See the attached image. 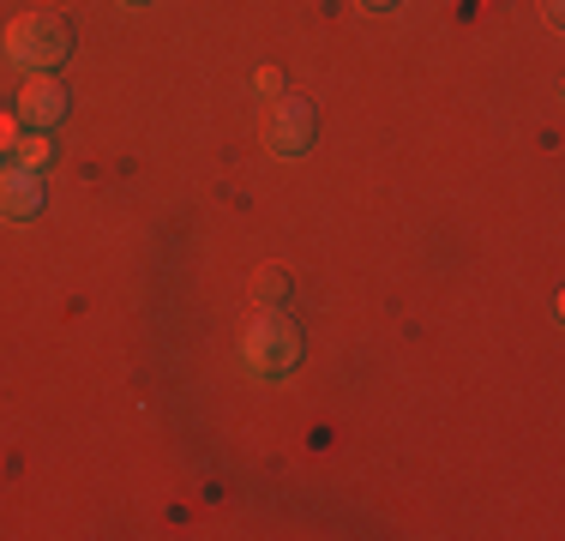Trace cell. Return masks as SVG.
Here are the masks:
<instances>
[{
  "label": "cell",
  "instance_id": "1",
  "mask_svg": "<svg viewBox=\"0 0 565 541\" xmlns=\"http://www.w3.org/2000/svg\"><path fill=\"white\" fill-rule=\"evenodd\" d=\"M301 325L289 319V307H265L259 319L241 331V368H247L259 385H277L301 368Z\"/></svg>",
  "mask_w": 565,
  "mask_h": 541
},
{
  "label": "cell",
  "instance_id": "2",
  "mask_svg": "<svg viewBox=\"0 0 565 541\" xmlns=\"http://www.w3.org/2000/svg\"><path fill=\"white\" fill-rule=\"evenodd\" d=\"M0 54L24 73H55V66L73 54V24L61 12H19L0 36Z\"/></svg>",
  "mask_w": 565,
  "mask_h": 541
},
{
  "label": "cell",
  "instance_id": "3",
  "mask_svg": "<svg viewBox=\"0 0 565 541\" xmlns=\"http://www.w3.org/2000/svg\"><path fill=\"white\" fill-rule=\"evenodd\" d=\"M313 103L307 97H277V108H271V120H265V145H271V157H307L313 151Z\"/></svg>",
  "mask_w": 565,
  "mask_h": 541
},
{
  "label": "cell",
  "instance_id": "4",
  "mask_svg": "<svg viewBox=\"0 0 565 541\" xmlns=\"http://www.w3.org/2000/svg\"><path fill=\"white\" fill-rule=\"evenodd\" d=\"M66 108H73V97H66V85L55 73H31V85L19 91V120L36 132H55L66 120Z\"/></svg>",
  "mask_w": 565,
  "mask_h": 541
},
{
  "label": "cell",
  "instance_id": "5",
  "mask_svg": "<svg viewBox=\"0 0 565 541\" xmlns=\"http://www.w3.org/2000/svg\"><path fill=\"white\" fill-rule=\"evenodd\" d=\"M43 174L36 169H19V162H0V216L7 223H31L43 211Z\"/></svg>",
  "mask_w": 565,
  "mask_h": 541
},
{
  "label": "cell",
  "instance_id": "6",
  "mask_svg": "<svg viewBox=\"0 0 565 541\" xmlns=\"http://www.w3.org/2000/svg\"><path fill=\"white\" fill-rule=\"evenodd\" d=\"M12 162H19V169H36L43 174L49 162H55V139H49V132H24V139H12Z\"/></svg>",
  "mask_w": 565,
  "mask_h": 541
},
{
  "label": "cell",
  "instance_id": "7",
  "mask_svg": "<svg viewBox=\"0 0 565 541\" xmlns=\"http://www.w3.org/2000/svg\"><path fill=\"white\" fill-rule=\"evenodd\" d=\"M289 289H295V283H289V270H282V265H259V270H253V295H259V307H282V301H289Z\"/></svg>",
  "mask_w": 565,
  "mask_h": 541
},
{
  "label": "cell",
  "instance_id": "8",
  "mask_svg": "<svg viewBox=\"0 0 565 541\" xmlns=\"http://www.w3.org/2000/svg\"><path fill=\"white\" fill-rule=\"evenodd\" d=\"M253 91H259V97H282V73L277 66H259V73H253Z\"/></svg>",
  "mask_w": 565,
  "mask_h": 541
},
{
  "label": "cell",
  "instance_id": "9",
  "mask_svg": "<svg viewBox=\"0 0 565 541\" xmlns=\"http://www.w3.org/2000/svg\"><path fill=\"white\" fill-rule=\"evenodd\" d=\"M355 7H361V12H392L397 0H355Z\"/></svg>",
  "mask_w": 565,
  "mask_h": 541
},
{
  "label": "cell",
  "instance_id": "10",
  "mask_svg": "<svg viewBox=\"0 0 565 541\" xmlns=\"http://www.w3.org/2000/svg\"><path fill=\"white\" fill-rule=\"evenodd\" d=\"M542 19H547V24H559V0H542Z\"/></svg>",
  "mask_w": 565,
  "mask_h": 541
},
{
  "label": "cell",
  "instance_id": "11",
  "mask_svg": "<svg viewBox=\"0 0 565 541\" xmlns=\"http://www.w3.org/2000/svg\"><path fill=\"white\" fill-rule=\"evenodd\" d=\"M120 7H145V0H120Z\"/></svg>",
  "mask_w": 565,
  "mask_h": 541
}]
</instances>
